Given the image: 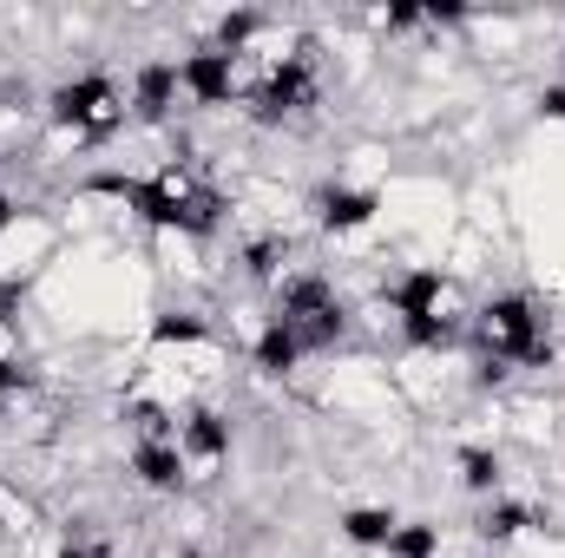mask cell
<instances>
[{
    "instance_id": "obj_17",
    "label": "cell",
    "mask_w": 565,
    "mask_h": 558,
    "mask_svg": "<svg viewBox=\"0 0 565 558\" xmlns=\"http://www.w3.org/2000/svg\"><path fill=\"white\" fill-rule=\"evenodd\" d=\"M237 264H244V277H250V282H282V277H289V237H282V230L250 237V244L237 250Z\"/></svg>"
},
{
    "instance_id": "obj_1",
    "label": "cell",
    "mask_w": 565,
    "mask_h": 558,
    "mask_svg": "<svg viewBox=\"0 0 565 558\" xmlns=\"http://www.w3.org/2000/svg\"><path fill=\"white\" fill-rule=\"evenodd\" d=\"M93 197H119L139 224L151 230H178V237H217L224 230V191L204 184L191 171V158H171L145 178H126V171H93L86 178Z\"/></svg>"
},
{
    "instance_id": "obj_23",
    "label": "cell",
    "mask_w": 565,
    "mask_h": 558,
    "mask_svg": "<svg viewBox=\"0 0 565 558\" xmlns=\"http://www.w3.org/2000/svg\"><path fill=\"white\" fill-rule=\"evenodd\" d=\"M13 224H20V204H13V197H7V191H0V237H7V230H13Z\"/></svg>"
},
{
    "instance_id": "obj_19",
    "label": "cell",
    "mask_w": 565,
    "mask_h": 558,
    "mask_svg": "<svg viewBox=\"0 0 565 558\" xmlns=\"http://www.w3.org/2000/svg\"><path fill=\"white\" fill-rule=\"evenodd\" d=\"M264 33V13H224L217 20V33H211V46H224V53H237L244 60V46Z\"/></svg>"
},
{
    "instance_id": "obj_11",
    "label": "cell",
    "mask_w": 565,
    "mask_h": 558,
    "mask_svg": "<svg viewBox=\"0 0 565 558\" xmlns=\"http://www.w3.org/2000/svg\"><path fill=\"white\" fill-rule=\"evenodd\" d=\"M132 473H139V486H151V493H184L191 460H184L178 433H132Z\"/></svg>"
},
{
    "instance_id": "obj_16",
    "label": "cell",
    "mask_w": 565,
    "mask_h": 558,
    "mask_svg": "<svg viewBox=\"0 0 565 558\" xmlns=\"http://www.w3.org/2000/svg\"><path fill=\"white\" fill-rule=\"evenodd\" d=\"M198 342H211V315H198V309H158L151 315V348H198Z\"/></svg>"
},
{
    "instance_id": "obj_24",
    "label": "cell",
    "mask_w": 565,
    "mask_h": 558,
    "mask_svg": "<svg viewBox=\"0 0 565 558\" xmlns=\"http://www.w3.org/2000/svg\"><path fill=\"white\" fill-rule=\"evenodd\" d=\"M0 427H7V401H0Z\"/></svg>"
},
{
    "instance_id": "obj_3",
    "label": "cell",
    "mask_w": 565,
    "mask_h": 558,
    "mask_svg": "<svg viewBox=\"0 0 565 558\" xmlns=\"http://www.w3.org/2000/svg\"><path fill=\"white\" fill-rule=\"evenodd\" d=\"M322 106V60H316V40H302L296 53H282L264 66V79L244 93V119L277 132V126H296Z\"/></svg>"
},
{
    "instance_id": "obj_21",
    "label": "cell",
    "mask_w": 565,
    "mask_h": 558,
    "mask_svg": "<svg viewBox=\"0 0 565 558\" xmlns=\"http://www.w3.org/2000/svg\"><path fill=\"white\" fill-rule=\"evenodd\" d=\"M533 112H540V119H553V126H565V79H559V86H540Z\"/></svg>"
},
{
    "instance_id": "obj_7",
    "label": "cell",
    "mask_w": 565,
    "mask_h": 558,
    "mask_svg": "<svg viewBox=\"0 0 565 558\" xmlns=\"http://www.w3.org/2000/svg\"><path fill=\"white\" fill-rule=\"evenodd\" d=\"M178 79H184V99L191 106H237L244 99V79H237V53H224V46H191V53H178Z\"/></svg>"
},
{
    "instance_id": "obj_13",
    "label": "cell",
    "mask_w": 565,
    "mask_h": 558,
    "mask_svg": "<svg viewBox=\"0 0 565 558\" xmlns=\"http://www.w3.org/2000/svg\"><path fill=\"white\" fill-rule=\"evenodd\" d=\"M395 526H402V513H395V506H349V513L335 519V533H342L355 552H388Z\"/></svg>"
},
{
    "instance_id": "obj_4",
    "label": "cell",
    "mask_w": 565,
    "mask_h": 558,
    "mask_svg": "<svg viewBox=\"0 0 565 558\" xmlns=\"http://www.w3.org/2000/svg\"><path fill=\"white\" fill-rule=\"evenodd\" d=\"M382 302H388V315H395V329H402L408 348L440 355V348L460 342V315H447V277L434 264H408L402 277L382 289Z\"/></svg>"
},
{
    "instance_id": "obj_5",
    "label": "cell",
    "mask_w": 565,
    "mask_h": 558,
    "mask_svg": "<svg viewBox=\"0 0 565 558\" xmlns=\"http://www.w3.org/2000/svg\"><path fill=\"white\" fill-rule=\"evenodd\" d=\"M46 119H53L60 132H73V139L99 144L126 126V86H119L106 66L73 73V79H60V86L46 93Z\"/></svg>"
},
{
    "instance_id": "obj_10",
    "label": "cell",
    "mask_w": 565,
    "mask_h": 558,
    "mask_svg": "<svg viewBox=\"0 0 565 558\" xmlns=\"http://www.w3.org/2000/svg\"><path fill=\"white\" fill-rule=\"evenodd\" d=\"M231 415L224 408H211V401H191L184 415H178V447H184V460L191 466H224L231 460Z\"/></svg>"
},
{
    "instance_id": "obj_15",
    "label": "cell",
    "mask_w": 565,
    "mask_h": 558,
    "mask_svg": "<svg viewBox=\"0 0 565 558\" xmlns=\"http://www.w3.org/2000/svg\"><path fill=\"white\" fill-rule=\"evenodd\" d=\"M533 526H540V513H533L526 500H507V493H500V500H487V506H480V519H473V533H480L487 546H513V539H520V533H533Z\"/></svg>"
},
{
    "instance_id": "obj_9",
    "label": "cell",
    "mask_w": 565,
    "mask_h": 558,
    "mask_svg": "<svg viewBox=\"0 0 565 558\" xmlns=\"http://www.w3.org/2000/svg\"><path fill=\"white\" fill-rule=\"evenodd\" d=\"M382 191L375 184H322L316 197H309V211H316V230H329V237H355V230H369L375 217H382Z\"/></svg>"
},
{
    "instance_id": "obj_6",
    "label": "cell",
    "mask_w": 565,
    "mask_h": 558,
    "mask_svg": "<svg viewBox=\"0 0 565 558\" xmlns=\"http://www.w3.org/2000/svg\"><path fill=\"white\" fill-rule=\"evenodd\" d=\"M277 315L302 335L309 355H329L349 335V302L335 296V282L322 277V270H289L277 282Z\"/></svg>"
},
{
    "instance_id": "obj_20",
    "label": "cell",
    "mask_w": 565,
    "mask_h": 558,
    "mask_svg": "<svg viewBox=\"0 0 565 558\" xmlns=\"http://www.w3.org/2000/svg\"><path fill=\"white\" fill-rule=\"evenodd\" d=\"M33 388V368L20 362V355H0V401H13V395H26Z\"/></svg>"
},
{
    "instance_id": "obj_12",
    "label": "cell",
    "mask_w": 565,
    "mask_h": 558,
    "mask_svg": "<svg viewBox=\"0 0 565 558\" xmlns=\"http://www.w3.org/2000/svg\"><path fill=\"white\" fill-rule=\"evenodd\" d=\"M302 355H309V348H302V335H296L282 315H270V322L257 329V342H250V368H257L264 382H282V375H296V368H302Z\"/></svg>"
},
{
    "instance_id": "obj_8",
    "label": "cell",
    "mask_w": 565,
    "mask_h": 558,
    "mask_svg": "<svg viewBox=\"0 0 565 558\" xmlns=\"http://www.w3.org/2000/svg\"><path fill=\"white\" fill-rule=\"evenodd\" d=\"M184 99V79H178V60H139L132 79H126V119L132 126H164Z\"/></svg>"
},
{
    "instance_id": "obj_18",
    "label": "cell",
    "mask_w": 565,
    "mask_h": 558,
    "mask_svg": "<svg viewBox=\"0 0 565 558\" xmlns=\"http://www.w3.org/2000/svg\"><path fill=\"white\" fill-rule=\"evenodd\" d=\"M388 558H440V526L434 519H402L395 539H388Z\"/></svg>"
},
{
    "instance_id": "obj_22",
    "label": "cell",
    "mask_w": 565,
    "mask_h": 558,
    "mask_svg": "<svg viewBox=\"0 0 565 558\" xmlns=\"http://www.w3.org/2000/svg\"><path fill=\"white\" fill-rule=\"evenodd\" d=\"M53 558H99V546H93L86 533H66V539H60V552H53Z\"/></svg>"
},
{
    "instance_id": "obj_14",
    "label": "cell",
    "mask_w": 565,
    "mask_h": 558,
    "mask_svg": "<svg viewBox=\"0 0 565 558\" xmlns=\"http://www.w3.org/2000/svg\"><path fill=\"white\" fill-rule=\"evenodd\" d=\"M454 473H460V486L480 493V500H500V493H507V460H500L493 447H480V440H467V447L454 453Z\"/></svg>"
},
{
    "instance_id": "obj_2",
    "label": "cell",
    "mask_w": 565,
    "mask_h": 558,
    "mask_svg": "<svg viewBox=\"0 0 565 558\" xmlns=\"http://www.w3.org/2000/svg\"><path fill=\"white\" fill-rule=\"evenodd\" d=\"M473 335L487 348V362L513 368H553V315L533 289H500L473 309Z\"/></svg>"
}]
</instances>
